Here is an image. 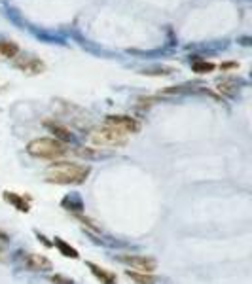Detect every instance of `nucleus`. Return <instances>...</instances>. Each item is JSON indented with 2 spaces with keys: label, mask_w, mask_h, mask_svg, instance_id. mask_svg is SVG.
I'll use <instances>...</instances> for the list:
<instances>
[{
  "label": "nucleus",
  "mask_w": 252,
  "mask_h": 284,
  "mask_svg": "<svg viewBox=\"0 0 252 284\" xmlns=\"http://www.w3.org/2000/svg\"><path fill=\"white\" fill-rule=\"evenodd\" d=\"M190 66H192V70L197 72V74H207V72L214 70V63H209V61H205L201 57L190 59Z\"/></svg>",
  "instance_id": "17"
},
{
  "label": "nucleus",
  "mask_w": 252,
  "mask_h": 284,
  "mask_svg": "<svg viewBox=\"0 0 252 284\" xmlns=\"http://www.w3.org/2000/svg\"><path fill=\"white\" fill-rule=\"evenodd\" d=\"M4 201H8L10 205H14L19 212H29L30 210V205H29V199H25L23 195L19 193H14V192H4Z\"/></svg>",
  "instance_id": "12"
},
{
  "label": "nucleus",
  "mask_w": 252,
  "mask_h": 284,
  "mask_svg": "<svg viewBox=\"0 0 252 284\" xmlns=\"http://www.w3.org/2000/svg\"><path fill=\"white\" fill-rule=\"evenodd\" d=\"M127 277H131L135 282L138 284H156L158 280L152 277V275H148V273H137V271H127Z\"/></svg>",
  "instance_id": "22"
},
{
  "label": "nucleus",
  "mask_w": 252,
  "mask_h": 284,
  "mask_svg": "<svg viewBox=\"0 0 252 284\" xmlns=\"http://www.w3.org/2000/svg\"><path fill=\"white\" fill-rule=\"evenodd\" d=\"M173 72L174 68H171V66H150V68H142L140 74H144V76H169Z\"/></svg>",
  "instance_id": "21"
},
{
  "label": "nucleus",
  "mask_w": 252,
  "mask_h": 284,
  "mask_svg": "<svg viewBox=\"0 0 252 284\" xmlns=\"http://www.w3.org/2000/svg\"><path fill=\"white\" fill-rule=\"evenodd\" d=\"M2 15L6 17L8 21H12L14 25H17L19 28H25V25H27V21L23 19L21 12H19L17 8H14V6H4V8H2Z\"/></svg>",
  "instance_id": "14"
},
{
  "label": "nucleus",
  "mask_w": 252,
  "mask_h": 284,
  "mask_svg": "<svg viewBox=\"0 0 252 284\" xmlns=\"http://www.w3.org/2000/svg\"><path fill=\"white\" fill-rule=\"evenodd\" d=\"M104 125H112V127L122 129L127 135L140 131V123L135 118H131V116H108L106 120H104Z\"/></svg>",
  "instance_id": "8"
},
{
  "label": "nucleus",
  "mask_w": 252,
  "mask_h": 284,
  "mask_svg": "<svg viewBox=\"0 0 252 284\" xmlns=\"http://www.w3.org/2000/svg\"><path fill=\"white\" fill-rule=\"evenodd\" d=\"M27 154L38 159H57L66 154V144L55 138H34L27 144Z\"/></svg>",
  "instance_id": "2"
},
{
  "label": "nucleus",
  "mask_w": 252,
  "mask_h": 284,
  "mask_svg": "<svg viewBox=\"0 0 252 284\" xmlns=\"http://www.w3.org/2000/svg\"><path fill=\"white\" fill-rule=\"evenodd\" d=\"M46 127L50 129L51 133L55 135V140L63 142V144H66V142H72V138H74L70 131H68L65 125L57 123V121H46Z\"/></svg>",
  "instance_id": "11"
},
{
  "label": "nucleus",
  "mask_w": 252,
  "mask_h": 284,
  "mask_svg": "<svg viewBox=\"0 0 252 284\" xmlns=\"http://www.w3.org/2000/svg\"><path fill=\"white\" fill-rule=\"evenodd\" d=\"M122 263H127L131 269H135L137 273H148L152 275L154 271L158 269V263L154 258H148V256H138V254H125L118 258Z\"/></svg>",
  "instance_id": "4"
},
{
  "label": "nucleus",
  "mask_w": 252,
  "mask_h": 284,
  "mask_svg": "<svg viewBox=\"0 0 252 284\" xmlns=\"http://www.w3.org/2000/svg\"><path fill=\"white\" fill-rule=\"evenodd\" d=\"M25 28H27V30H29V32L34 36V38H38L40 42L59 44V46H65V44H66V36L61 34V32H55V30H48V28H38V27H34V25H30L29 21H27Z\"/></svg>",
  "instance_id": "6"
},
{
  "label": "nucleus",
  "mask_w": 252,
  "mask_h": 284,
  "mask_svg": "<svg viewBox=\"0 0 252 284\" xmlns=\"http://www.w3.org/2000/svg\"><path fill=\"white\" fill-rule=\"evenodd\" d=\"M70 36H72V40H74V42H78L80 48H84V50L89 51V53H95V55H101V57H112L114 55L112 51L104 50L102 46H99V44L91 42L89 38H86V36L82 34L76 27H70Z\"/></svg>",
  "instance_id": "7"
},
{
  "label": "nucleus",
  "mask_w": 252,
  "mask_h": 284,
  "mask_svg": "<svg viewBox=\"0 0 252 284\" xmlns=\"http://www.w3.org/2000/svg\"><path fill=\"white\" fill-rule=\"evenodd\" d=\"M127 138L129 135L118 127H112V125H104L101 129H95L91 133V142L95 146H101V148H120V146H125L127 144Z\"/></svg>",
  "instance_id": "3"
},
{
  "label": "nucleus",
  "mask_w": 252,
  "mask_h": 284,
  "mask_svg": "<svg viewBox=\"0 0 252 284\" xmlns=\"http://www.w3.org/2000/svg\"><path fill=\"white\" fill-rule=\"evenodd\" d=\"M230 46L228 40H212L207 44H188V50H201V51H222Z\"/></svg>",
  "instance_id": "13"
},
{
  "label": "nucleus",
  "mask_w": 252,
  "mask_h": 284,
  "mask_svg": "<svg viewBox=\"0 0 252 284\" xmlns=\"http://www.w3.org/2000/svg\"><path fill=\"white\" fill-rule=\"evenodd\" d=\"M21 263L30 271H50L51 269V262L42 254H30V252H25V254L21 256Z\"/></svg>",
  "instance_id": "9"
},
{
  "label": "nucleus",
  "mask_w": 252,
  "mask_h": 284,
  "mask_svg": "<svg viewBox=\"0 0 252 284\" xmlns=\"http://www.w3.org/2000/svg\"><path fill=\"white\" fill-rule=\"evenodd\" d=\"M0 53L8 59H14L17 53H19V46L14 42V40H8L4 36L0 34Z\"/></svg>",
  "instance_id": "16"
},
{
  "label": "nucleus",
  "mask_w": 252,
  "mask_h": 284,
  "mask_svg": "<svg viewBox=\"0 0 252 284\" xmlns=\"http://www.w3.org/2000/svg\"><path fill=\"white\" fill-rule=\"evenodd\" d=\"M63 206L66 210H84V201L80 197L78 193H70L63 199Z\"/></svg>",
  "instance_id": "18"
},
{
  "label": "nucleus",
  "mask_w": 252,
  "mask_h": 284,
  "mask_svg": "<svg viewBox=\"0 0 252 284\" xmlns=\"http://www.w3.org/2000/svg\"><path fill=\"white\" fill-rule=\"evenodd\" d=\"M51 282H53V284H72V278H66V277H61V275H55V277H51Z\"/></svg>",
  "instance_id": "23"
},
{
  "label": "nucleus",
  "mask_w": 252,
  "mask_h": 284,
  "mask_svg": "<svg viewBox=\"0 0 252 284\" xmlns=\"http://www.w3.org/2000/svg\"><path fill=\"white\" fill-rule=\"evenodd\" d=\"M237 42L241 44V46H250V44H252V38H250V36H239Z\"/></svg>",
  "instance_id": "24"
},
{
  "label": "nucleus",
  "mask_w": 252,
  "mask_h": 284,
  "mask_svg": "<svg viewBox=\"0 0 252 284\" xmlns=\"http://www.w3.org/2000/svg\"><path fill=\"white\" fill-rule=\"evenodd\" d=\"M239 64L237 63H224V64H220V68L222 70H228V68H237Z\"/></svg>",
  "instance_id": "25"
},
{
  "label": "nucleus",
  "mask_w": 252,
  "mask_h": 284,
  "mask_svg": "<svg viewBox=\"0 0 252 284\" xmlns=\"http://www.w3.org/2000/svg\"><path fill=\"white\" fill-rule=\"evenodd\" d=\"M14 66L15 68H19L21 72L25 74H30V76H34V74H42L46 70V64H44L42 59H38L34 55H27V53H23V55H17L14 57Z\"/></svg>",
  "instance_id": "5"
},
{
  "label": "nucleus",
  "mask_w": 252,
  "mask_h": 284,
  "mask_svg": "<svg viewBox=\"0 0 252 284\" xmlns=\"http://www.w3.org/2000/svg\"><path fill=\"white\" fill-rule=\"evenodd\" d=\"M246 2H248V0H246Z\"/></svg>",
  "instance_id": "27"
},
{
  "label": "nucleus",
  "mask_w": 252,
  "mask_h": 284,
  "mask_svg": "<svg viewBox=\"0 0 252 284\" xmlns=\"http://www.w3.org/2000/svg\"><path fill=\"white\" fill-rule=\"evenodd\" d=\"M246 82L243 78H235V76H231V78H222L216 82L218 85V91L224 93V95H228V97H235L237 91L241 89V85H245Z\"/></svg>",
  "instance_id": "10"
},
{
  "label": "nucleus",
  "mask_w": 252,
  "mask_h": 284,
  "mask_svg": "<svg viewBox=\"0 0 252 284\" xmlns=\"http://www.w3.org/2000/svg\"><path fill=\"white\" fill-rule=\"evenodd\" d=\"M53 244H55V246L59 248V252H61L63 256H66V258H74V260H76V258H80L78 250L72 248L70 244H66V242L63 241V239H59V237H55V241H53Z\"/></svg>",
  "instance_id": "20"
},
{
  "label": "nucleus",
  "mask_w": 252,
  "mask_h": 284,
  "mask_svg": "<svg viewBox=\"0 0 252 284\" xmlns=\"http://www.w3.org/2000/svg\"><path fill=\"white\" fill-rule=\"evenodd\" d=\"M89 172H91L89 165L55 161L50 165L46 176H48V182H53V184H82V182H86Z\"/></svg>",
  "instance_id": "1"
},
{
  "label": "nucleus",
  "mask_w": 252,
  "mask_h": 284,
  "mask_svg": "<svg viewBox=\"0 0 252 284\" xmlns=\"http://www.w3.org/2000/svg\"><path fill=\"white\" fill-rule=\"evenodd\" d=\"M127 53H131V55H137L140 57V59H150V57H163L165 53H169V50L167 48H159V50H127Z\"/></svg>",
  "instance_id": "19"
},
{
  "label": "nucleus",
  "mask_w": 252,
  "mask_h": 284,
  "mask_svg": "<svg viewBox=\"0 0 252 284\" xmlns=\"http://www.w3.org/2000/svg\"><path fill=\"white\" fill-rule=\"evenodd\" d=\"M0 241H8V235L2 233V231H0Z\"/></svg>",
  "instance_id": "26"
},
{
  "label": "nucleus",
  "mask_w": 252,
  "mask_h": 284,
  "mask_svg": "<svg viewBox=\"0 0 252 284\" xmlns=\"http://www.w3.org/2000/svg\"><path fill=\"white\" fill-rule=\"evenodd\" d=\"M87 267L91 269V273H93L95 277L99 278L102 284H116V275H114V273H110V271H104L102 267L95 265V263H87Z\"/></svg>",
  "instance_id": "15"
}]
</instances>
